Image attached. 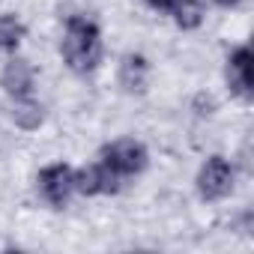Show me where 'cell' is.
Masks as SVG:
<instances>
[{"mask_svg":"<svg viewBox=\"0 0 254 254\" xmlns=\"http://www.w3.org/2000/svg\"><path fill=\"white\" fill-rule=\"evenodd\" d=\"M63 57L75 72H90L99 57H102V42L99 30L87 18H69L66 24V39H63Z\"/></svg>","mask_w":254,"mask_h":254,"instance_id":"obj_1","label":"cell"},{"mask_svg":"<svg viewBox=\"0 0 254 254\" xmlns=\"http://www.w3.org/2000/svg\"><path fill=\"white\" fill-rule=\"evenodd\" d=\"M117 177H129V174H138L144 171L147 165V150L138 144V141H117L111 147H105V162Z\"/></svg>","mask_w":254,"mask_h":254,"instance_id":"obj_2","label":"cell"},{"mask_svg":"<svg viewBox=\"0 0 254 254\" xmlns=\"http://www.w3.org/2000/svg\"><path fill=\"white\" fill-rule=\"evenodd\" d=\"M197 189H200V194L206 200H218V197L230 194V189H233V171H230V165L221 156H212L203 165L200 177H197Z\"/></svg>","mask_w":254,"mask_h":254,"instance_id":"obj_3","label":"cell"},{"mask_svg":"<svg viewBox=\"0 0 254 254\" xmlns=\"http://www.w3.org/2000/svg\"><path fill=\"white\" fill-rule=\"evenodd\" d=\"M72 189H75V183H72V171L66 165H51V168H45L39 174V191L54 206H63L69 200Z\"/></svg>","mask_w":254,"mask_h":254,"instance_id":"obj_4","label":"cell"},{"mask_svg":"<svg viewBox=\"0 0 254 254\" xmlns=\"http://www.w3.org/2000/svg\"><path fill=\"white\" fill-rule=\"evenodd\" d=\"M72 183L81 194H99V191H117L120 177L108 165H90V168H81L78 174H72Z\"/></svg>","mask_w":254,"mask_h":254,"instance_id":"obj_5","label":"cell"},{"mask_svg":"<svg viewBox=\"0 0 254 254\" xmlns=\"http://www.w3.org/2000/svg\"><path fill=\"white\" fill-rule=\"evenodd\" d=\"M251 66H254V60H251V51H248V48H236V51L230 54V60H227V81H230L233 93L251 96V84H254Z\"/></svg>","mask_w":254,"mask_h":254,"instance_id":"obj_6","label":"cell"},{"mask_svg":"<svg viewBox=\"0 0 254 254\" xmlns=\"http://www.w3.org/2000/svg\"><path fill=\"white\" fill-rule=\"evenodd\" d=\"M0 81H3V87H6L9 96L27 99V96H30V87H33V69H30L27 60H9Z\"/></svg>","mask_w":254,"mask_h":254,"instance_id":"obj_7","label":"cell"},{"mask_svg":"<svg viewBox=\"0 0 254 254\" xmlns=\"http://www.w3.org/2000/svg\"><path fill=\"white\" fill-rule=\"evenodd\" d=\"M120 81H123L126 90H144V84H147V63H144V57H138V54L126 57L123 66H120Z\"/></svg>","mask_w":254,"mask_h":254,"instance_id":"obj_8","label":"cell"},{"mask_svg":"<svg viewBox=\"0 0 254 254\" xmlns=\"http://www.w3.org/2000/svg\"><path fill=\"white\" fill-rule=\"evenodd\" d=\"M174 15H177V24L183 30H191L203 21V6H200V0H177Z\"/></svg>","mask_w":254,"mask_h":254,"instance_id":"obj_9","label":"cell"},{"mask_svg":"<svg viewBox=\"0 0 254 254\" xmlns=\"http://www.w3.org/2000/svg\"><path fill=\"white\" fill-rule=\"evenodd\" d=\"M12 120L21 126V129H36V126L42 123V108L36 102L27 99H15V108H12Z\"/></svg>","mask_w":254,"mask_h":254,"instance_id":"obj_10","label":"cell"},{"mask_svg":"<svg viewBox=\"0 0 254 254\" xmlns=\"http://www.w3.org/2000/svg\"><path fill=\"white\" fill-rule=\"evenodd\" d=\"M24 36V27L12 15H0V48H15Z\"/></svg>","mask_w":254,"mask_h":254,"instance_id":"obj_11","label":"cell"},{"mask_svg":"<svg viewBox=\"0 0 254 254\" xmlns=\"http://www.w3.org/2000/svg\"><path fill=\"white\" fill-rule=\"evenodd\" d=\"M150 3H153L156 9H174V3H177V0H150Z\"/></svg>","mask_w":254,"mask_h":254,"instance_id":"obj_12","label":"cell"},{"mask_svg":"<svg viewBox=\"0 0 254 254\" xmlns=\"http://www.w3.org/2000/svg\"><path fill=\"white\" fill-rule=\"evenodd\" d=\"M215 3H218V6H236L239 0H215Z\"/></svg>","mask_w":254,"mask_h":254,"instance_id":"obj_13","label":"cell"}]
</instances>
